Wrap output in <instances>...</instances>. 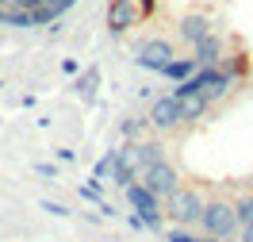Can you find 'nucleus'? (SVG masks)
<instances>
[{
    "mask_svg": "<svg viewBox=\"0 0 253 242\" xmlns=\"http://www.w3.org/2000/svg\"><path fill=\"white\" fill-rule=\"evenodd\" d=\"M200 235H211V239L234 242L242 235V223H238L234 200H222V196H211L204 208V219H200Z\"/></svg>",
    "mask_w": 253,
    "mask_h": 242,
    "instance_id": "nucleus-1",
    "label": "nucleus"
},
{
    "mask_svg": "<svg viewBox=\"0 0 253 242\" xmlns=\"http://www.w3.org/2000/svg\"><path fill=\"white\" fill-rule=\"evenodd\" d=\"M204 208H207V200L200 189H188V185H180L169 200H165V219L173 227H200V219H204Z\"/></svg>",
    "mask_w": 253,
    "mask_h": 242,
    "instance_id": "nucleus-2",
    "label": "nucleus"
},
{
    "mask_svg": "<svg viewBox=\"0 0 253 242\" xmlns=\"http://www.w3.org/2000/svg\"><path fill=\"white\" fill-rule=\"evenodd\" d=\"M126 204L134 208V215L146 219V231H165V223H169V219H165V200H161L158 193H150L142 181L126 189Z\"/></svg>",
    "mask_w": 253,
    "mask_h": 242,
    "instance_id": "nucleus-3",
    "label": "nucleus"
},
{
    "mask_svg": "<svg viewBox=\"0 0 253 242\" xmlns=\"http://www.w3.org/2000/svg\"><path fill=\"white\" fill-rule=\"evenodd\" d=\"M173 58H176V50H173L169 39H142V43L134 47V65H142L150 73H161Z\"/></svg>",
    "mask_w": 253,
    "mask_h": 242,
    "instance_id": "nucleus-4",
    "label": "nucleus"
},
{
    "mask_svg": "<svg viewBox=\"0 0 253 242\" xmlns=\"http://www.w3.org/2000/svg\"><path fill=\"white\" fill-rule=\"evenodd\" d=\"M150 123H154V131L158 135H169V131H176V127H184V112H180V97H158L154 104H150Z\"/></svg>",
    "mask_w": 253,
    "mask_h": 242,
    "instance_id": "nucleus-5",
    "label": "nucleus"
},
{
    "mask_svg": "<svg viewBox=\"0 0 253 242\" xmlns=\"http://www.w3.org/2000/svg\"><path fill=\"white\" fill-rule=\"evenodd\" d=\"M142 185L150 189V193H158L161 200H169V196L180 189V169H176L173 161L165 158V161H158V165H150L142 173Z\"/></svg>",
    "mask_w": 253,
    "mask_h": 242,
    "instance_id": "nucleus-6",
    "label": "nucleus"
},
{
    "mask_svg": "<svg viewBox=\"0 0 253 242\" xmlns=\"http://www.w3.org/2000/svg\"><path fill=\"white\" fill-rule=\"evenodd\" d=\"M108 35H126L130 27H138V19H146L142 16V8H138V0H108Z\"/></svg>",
    "mask_w": 253,
    "mask_h": 242,
    "instance_id": "nucleus-7",
    "label": "nucleus"
},
{
    "mask_svg": "<svg viewBox=\"0 0 253 242\" xmlns=\"http://www.w3.org/2000/svg\"><path fill=\"white\" fill-rule=\"evenodd\" d=\"M211 35H215V19L207 16V12H188V16H180V23H176V39L188 43V47H200Z\"/></svg>",
    "mask_w": 253,
    "mask_h": 242,
    "instance_id": "nucleus-8",
    "label": "nucleus"
},
{
    "mask_svg": "<svg viewBox=\"0 0 253 242\" xmlns=\"http://www.w3.org/2000/svg\"><path fill=\"white\" fill-rule=\"evenodd\" d=\"M111 181H115L123 193L130 189V185L142 181V169H138V161H134V143L115 146V173H111Z\"/></svg>",
    "mask_w": 253,
    "mask_h": 242,
    "instance_id": "nucleus-9",
    "label": "nucleus"
},
{
    "mask_svg": "<svg viewBox=\"0 0 253 242\" xmlns=\"http://www.w3.org/2000/svg\"><path fill=\"white\" fill-rule=\"evenodd\" d=\"M192 58H196L200 69H207V65H222V62H226V39H222V35L204 39L200 47H192Z\"/></svg>",
    "mask_w": 253,
    "mask_h": 242,
    "instance_id": "nucleus-10",
    "label": "nucleus"
},
{
    "mask_svg": "<svg viewBox=\"0 0 253 242\" xmlns=\"http://www.w3.org/2000/svg\"><path fill=\"white\" fill-rule=\"evenodd\" d=\"M169 154H165V143L161 139H138L134 143V161H138V169H150V165H158V161H165Z\"/></svg>",
    "mask_w": 253,
    "mask_h": 242,
    "instance_id": "nucleus-11",
    "label": "nucleus"
},
{
    "mask_svg": "<svg viewBox=\"0 0 253 242\" xmlns=\"http://www.w3.org/2000/svg\"><path fill=\"white\" fill-rule=\"evenodd\" d=\"M100 81H104V73H100V65H88L84 73L77 77V85H73V93L81 97V104H96V93H100Z\"/></svg>",
    "mask_w": 253,
    "mask_h": 242,
    "instance_id": "nucleus-12",
    "label": "nucleus"
},
{
    "mask_svg": "<svg viewBox=\"0 0 253 242\" xmlns=\"http://www.w3.org/2000/svg\"><path fill=\"white\" fill-rule=\"evenodd\" d=\"M146 131H154L150 115L130 112V115H123V119H119V135H123V143H138V139H146Z\"/></svg>",
    "mask_w": 253,
    "mask_h": 242,
    "instance_id": "nucleus-13",
    "label": "nucleus"
},
{
    "mask_svg": "<svg viewBox=\"0 0 253 242\" xmlns=\"http://www.w3.org/2000/svg\"><path fill=\"white\" fill-rule=\"evenodd\" d=\"M196 69H200V65H196V58L188 54V58H173V62L161 69V77L173 81V85H184L188 77H196Z\"/></svg>",
    "mask_w": 253,
    "mask_h": 242,
    "instance_id": "nucleus-14",
    "label": "nucleus"
},
{
    "mask_svg": "<svg viewBox=\"0 0 253 242\" xmlns=\"http://www.w3.org/2000/svg\"><path fill=\"white\" fill-rule=\"evenodd\" d=\"M180 112H184V127H192V123H204V115L211 112V100L200 93V97H184L180 100Z\"/></svg>",
    "mask_w": 253,
    "mask_h": 242,
    "instance_id": "nucleus-15",
    "label": "nucleus"
},
{
    "mask_svg": "<svg viewBox=\"0 0 253 242\" xmlns=\"http://www.w3.org/2000/svg\"><path fill=\"white\" fill-rule=\"evenodd\" d=\"M222 69H226V73H230V77H246V73H250V58H246V54H226V62H222Z\"/></svg>",
    "mask_w": 253,
    "mask_h": 242,
    "instance_id": "nucleus-16",
    "label": "nucleus"
},
{
    "mask_svg": "<svg viewBox=\"0 0 253 242\" xmlns=\"http://www.w3.org/2000/svg\"><path fill=\"white\" fill-rule=\"evenodd\" d=\"M111 173H115V150H108V154H104V158L92 165V181H100V185H104Z\"/></svg>",
    "mask_w": 253,
    "mask_h": 242,
    "instance_id": "nucleus-17",
    "label": "nucleus"
},
{
    "mask_svg": "<svg viewBox=\"0 0 253 242\" xmlns=\"http://www.w3.org/2000/svg\"><path fill=\"white\" fill-rule=\"evenodd\" d=\"M234 211H238V223L242 227H250L253 223V193H242L234 200Z\"/></svg>",
    "mask_w": 253,
    "mask_h": 242,
    "instance_id": "nucleus-18",
    "label": "nucleus"
},
{
    "mask_svg": "<svg viewBox=\"0 0 253 242\" xmlns=\"http://www.w3.org/2000/svg\"><path fill=\"white\" fill-rule=\"evenodd\" d=\"M4 27H35V12H23V8H8V19Z\"/></svg>",
    "mask_w": 253,
    "mask_h": 242,
    "instance_id": "nucleus-19",
    "label": "nucleus"
},
{
    "mask_svg": "<svg viewBox=\"0 0 253 242\" xmlns=\"http://www.w3.org/2000/svg\"><path fill=\"white\" fill-rule=\"evenodd\" d=\"M165 242H200V235H192L188 227H169V231H165Z\"/></svg>",
    "mask_w": 253,
    "mask_h": 242,
    "instance_id": "nucleus-20",
    "label": "nucleus"
},
{
    "mask_svg": "<svg viewBox=\"0 0 253 242\" xmlns=\"http://www.w3.org/2000/svg\"><path fill=\"white\" fill-rule=\"evenodd\" d=\"M39 208H42V211H50V215H58V219H65V215H73V211L65 208V204H58V200H42Z\"/></svg>",
    "mask_w": 253,
    "mask_h": 242,
    "instance_id": "nucleus-21",
    "label": "nucleus"
},
{
    "mask_svg": "<svg viewBox=\"0 0 253 242\" xmlns=\"http://www.w3.org/2000/svg\"><path fill=\"white\" fill-rule=\"evenodd\" d=\"M35 173H39V177L58 181V165H54V161H35Z\"/></svg>",
    "mask_w": 253,
    "mask_h": 242,
    "instance_id": "nucleus-22",
    "label": "nucleus"
},
{
    "mask_svg": "<svg viewBox=\"0 0 253 242\" xmlns=\"http://www.w3.org/2000/svg\"><path fill=\"white\" fill-rule=\"evenodd\" d=\"M42 4H46V0H12L8 8H23V12H39Z\"/></svg>",
    "mask_w": 253,
    "mask_h": 242,
    "instance_id": "nucleus-23",
    "label": "nucleus"
},
{
    "mask_svg": "<svg viewBox=\"0 0 253 242\" xmlns=\"http://www.w3.org/2000/svg\"><path fill=\"white\" fill-rule=\"evenodd\" d=\"M138 8H142V16L150 19L154 12H158V0H138Z\"/></svg>",
    "mask_w": 253,
    "mask_h": 242,
    "instance_id": "nucleus-24",
    "label": "nucleus"
},
{
    "mask_svg": "<svg viewBox=\"0 0 253 242\" xmlns=\"http://www.w3.org/2000/svg\"><path fill=\"white\" fill-rule=\"evenodd\" d=\"M62 69H65V73H84V69H81V62H77V58H65V62H62Z\"/></svg>",
    "mask_w": 253,
    "mask_h": 242,
    "instance_id": "nucleus-25",
    "label": "nucleus"
},
{
    "mask_svg": "<svg viewBox=\"0 0 253 242\" xmlns=\"http://www.w3.org/2000/svg\"><path fill=\"white\" fill-rule=\"evenodd\" d=\"M126 223L134 227V231H146V219H142V215H130V219H126Z\"/></svg>",
    "mask_w": 253,
    "mask_h": 242,
    "instance_id": "nucleus-26",
    "label": "nucleus"
},
{
    "mask_svg": "<svg viewBox=\"0 0 253 242\" xmlns=\"http://www.w3.org/2000/svg\"><path fill=\"white\" fill-rule=\"evenodd\" d=\"M73 158H77L73 150H65V146H58V161H73Z\"/></svg>",
    "mask_w": 253,
    "mask_h": 242,
    "instance_id": "nucleus-27",
    "label": "nucleus"
},
{
    "mask_svg": "<svg viewBox=\"0 0 253 242\" xmlns=\"http://www.w3.org/2000/svg\"><path fill=\"white\" fill-rule=\"evenodd\" d=\"M238 242H253V223L242 227V235H238Z\"/></svg>",
    "mask_w": 253,
    "mask_h": 242,
    "instance_id": "nucleus-28",
    "label": "nucleus"
},
{
    "mask_svg": "<svg viewBox=\"0 0 253 242\" xmlns=\"http://www.w3.org/2000/svg\"><path fill=\"white\" fill-rule=\"evenodd\" d=\"M8 4H12V0H0V8H8Z\"/></svg>",
    "mask_w": 253,
    "mask_h": 242,
    "instance_id": "nucleus-29",
    "label": "nucleus"
},
{
    "mask_svg": "<svg viewBox=\"0 0 253 242\" xmlns=\"http://www.w3.org/2000/svg\"><path fill=\"white\" fill-rule=\"evenodd\" d=\"M0 85H4V81H0Z\"/></svg>",
    "mask_w": 253,
    "mask_h": 242,
    "instance_id": "nucleus-30",
    "label": "nucleus"
},
{
    "mask_svg": "<svg viewBox=\"0 0 253 242\" xmlns=\"http://www.w3.org/2000/svg\"><path fill=\"white\" fill-rule=\"evenodd\" d=\"M234 242H238V239H234Z\"/></svg>",
    "mask_w": 253,
    "mask_h": 242,
    "instance_id": "nucleus-31",
    "label": "nucleus"
}]
</instances>
